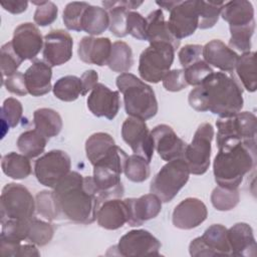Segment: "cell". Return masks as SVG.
<instances>
[{
    "instance_id": "ba28073f",
    "label": "cell",
    "mask_w": 257,
    "mask_h": 257,
    "mask_svg": "<svg viewBox=\"0 0 257 257\" xmlns=\"http://www.w3.org/2000/svg\"><path fill=\"white\" fill-rule=\"evenodd\" d=\"M175 51V48L170 43H151L140 55V76L152 83H158L163 80L174 62Z\"/></svg>"
},
{
    "instance_id": "52a82bcc",
    "label": "cell",
    "mask_w": 257,
    "mask_h": 257,
    "mask_svg": "<svg viewBox=\"0 0 257 257\" xmlns=\"http://www.w3.org/2000/svg\"><path fill=\"white\" fill-rule=\"evenodd\" d=\"M36 210L35 200L21 184H6L0 196L1 223L7 220H29Z\"/></svg>"
},
{
    "instance_id": "9f6ffc18",
    "label": "cell",
    "mask_w": 257,
    "mask_h": 257,
    "mask_svg": "<svg viewBox=\"0 0 257 257\" xmlns=\"http://www.w3.org/2000/svg\"><path fill=\"white\" fill-rule=\"evenodd\" d=\"M80 80H81V85H82L81 95H85V94L88 93V91H91V89L97 83L98 74L95 70L89 69V70L84 71L81 74Z\"/></svg>"
},
{
    "instance_id": "d6a6232c",
    "label": "cell",
    "mask_w": 257,
    "mask_h": 257,
    "mask_svg": "<svg viewBox=\"0 0 257 257\" xmlns=\"http://www.w3.org/2000/svg\"><path fill=\"white\" fill-rule=\"evenodd\" d=\"M109 26L108 12L99 6L89 5L82 18V31L90 35H99L103 33Z\"/></svg>"
},
{
    "instance_id": "b9f144b4",
    "label": "cell",
    "mask_w": 257,
    "mask_h": 257,
    "mask_svg": "<svg viewBox=\"0 0 257 257\" xmlns=\"http://www.w3.org/2000/svg\"><path fill=\"white\" fill-rule=\"evenodd\" d=\"M36 211L38 215L48 221L60 219L53 191H41L35 197Z\"/></svg>"
},
{
    "instance_id": "f6af8a7d",
    "label": "cell",
    "mask_w": 257,
    "mask_h": 257,
    "mask_svg": "<svg viewBox=\"0 0 257 257\" xmlns=\"http://www.w3.org/2000/svg\"><path fill=\"white\" fill-rule=\"evenodd\" d=\"M23 60L14 51L11 41L1 46L0 52V66L2 72V79L17 72Z\"/></svg>"
},
{
    "instance_id": "f5cc1de1",
    "label": "cell",
    "mask_w": 257,
    "mask_h": 257,
    "mask_svg": "<svg viewBox=\"0 0 257 257\" xmlns=\"http://www.w3.org/2000/svg\"><path fill=\"white\" fill-rule=\"evenodd\" d=\"M202 50L203 46L200 44H187L183 46L178 53L179 60L183 66V69L201 60Z\"/></svg>"
},
{
    "instance_id": "f546056e",
    "label": "cell",
    "mask_w": 257,
    "mask_h": 257,
    "mask_svg": "<svg viewBox=\"0 0 257 257\" xmlns=\"http://www.w3.org/2000/svg\"><path fill=\"white\" fill-rule=\"evenodd\" d=\"M117 146L112 137L106 133H95L85 142L86 158L92 166L111 155Z\"/></svg>"
},
{
    "instance_id": "2e32d148",
    "label": "cell",
    "mask_w": 257,
    "mask_h": 257,
    "mask_svg": "<svg viewBox=\"0 0 257 257\" xmlns=\"http://www.w3.org/2000/svg\"><path fill=\"white\" fill-rule=\"evenodd\" d=\"M11 43L14 51L23 61L32 60L43 48L44 38L33 23L25 22L15 28Z\"/></svg>"
},
{
    "instance_id": "6f0895ef",
    "label": "cell",
    "mask_w": 257,
    "mask_h": 257,
    "mask_svg": "<svg viewBox=\"0 0 257 257\" xmlns=\"http://www.w3.org/2000/svg\"><path fill=\"white\" fill-rule=\"evenodd\" d=\"M1 6L4 10L8 11L11 14H20L26 11L28 7L27 1L22 0H14V1H2Z\"/></svg>"
},
{
    "instance_id": "74e56055",
    "label": "cell",
    "mask_w": 257,
    "mask_h": 257,
    "mask_svg": "<svg viewBox=\"0 0 257 257\" xmlns=\"http://www.w3.org/2000/svg\"><path fill=\"white\" fill-rule=\"evenodd\" d=\"M123 173L125 177L134 183L145 182L151 175L150 163L136 154L127 156L124 163Z\"/></svg>"
},
{
    "instance_id": "91938a15",
    "label": "cell",
    "mask_w": 257,
    "mask_h": 257,
    "mask_svg": "<svg viewBox=\"0 0 257 257\" xmlns=\"http://www.w3.org/2000/svg\"><path fill=\"white\" fill-rule=\"evenodd\" d=\"M178 1H157L156 4L158 6H160L161 8H164L165 10L171 11L176 5H177Z\"/></svg>"
},
{
    "instance_id": "e575fe53",
    "label": "cell",
    "mask_w": 257,
    "mask_h": 257,
    "mask_svg": "<svg viewBox=\"0 0 257 257\" xmlns=\"http://www.w3.org/2000/svg\"><path fill=\"white\" fill-rule=\"evenodd\" d=\"M47 139L36 130H30L22 133L16 142L19 152L29 159L40 156L46 147Z\"/></svg>"
},
{
    "instance_id": "11a10c76",
    "label": "cell",
    "mask_w": 257,
    "mask_h": 257,
    "mask_svg": "<svg viewBox=\"0 0 257 257\" xmlns=\"http://www.w3.org/2000/svg\"><path fill=\"white\" fill-rule=\"evenodd\" d=\"M21 248V241L8 239L0 236V252L3 256L16 257Z\"/></svg>"
},
{
    "instance_id": "836d02e7",
    "label": "cell",
    "mask_w": 257,
    "mask_h": 257,
    "mask_svg": "<svg viewBox=\"0 0 257 257\" xmlns=\"http://www.w3.org/2000/svg\"><path fill=\"white\" fill-rule=\"evenodd\" d=\"M134 64L133 51L131 46L123 41H115L112 43L111 52L107 60V66L114 72L126 73Z\"/></svg>"
},
{
    "instance_id": "bcb514c9",
    "label": "cell",
    "mask_w": 257,
    "mask_h": 257,
    "mask_svg": "<svg viewBox=\"0 0 257 257\" xmlns=\"http://www.w3.org/2000/svg\"><path fill=\"white\" fill-rule=\"evenodd\" d=\"M254 30L255 24L240 28H230L231 37L229 40V47L243 53L249 52L251 48V38L254 34Z\"/></svg>"
},
{
    "instance_id": "60d3db41",
    "label": "cell",
    "mask_w": 257,
    "mask_h": 257,
    "mask_svg": "<svg viewBox=\"0 0 257 257\" xmlns=\"http://www.w3.org/2000/svg\"><path fill=\"white\" fill-rule=\"evenodd\" d=\"M89 5L90 4H88L87 2L73 1L69 2L65 6L62 14V20L68 30H73L77 32L82 31L81 23L83 14Z\"/></svg>"
},
{
    "instance_id": "c3c4849f",
    "label": "cell",
    "mask_w": 257,
    "mask_h": 257,
    "mask_svg": "<svg viewBox=\"0 0 257 257\" xmlns=\"http://www.w3.org/2000/svg\"><path fill=\"white\" fill-rule=\"evenodd\" d=\"M30 220H7L2 222V237L17 240V241H24L27 238L29 223Z\"/></svg>"
},
{
    "instance_id": "4316f807",
    "label": "cell",
    "mask_w": 257,
    "mask_h": 257,
    "mask_svg": "<svg viewBox=\"0 0 257 257\" xmlns=\"http://www.w3.org/2000/svg\"><path fill=\"white\" fill-rule=\"evenodd\" d=\"M144 2L143 1H102L104 9L109 16V30L116 37H124L127 35L126 31V17L128 11L137 9Z\"/></svg>"
},
{
    "instance_id": "ee69618b",
    "label": "cell",
    "mask_w": 257,
    "mask_h": 257,
    "mask_svg": "<svg viewBox=\"0 0 257 257\" xmlns=\"http://www.w3.org/2000/svg\"><path fill=\"white\" fill-rule=\"evenodd\" d=\"M22 112L23 107L18 99L14 97L6 98L1 107L2 128L15 127L22 117Z\"/></svg>"
},
{
    "instance_id": "5b68a950",
    "label": "cell",
    "mask_w": 257,
    "mask_h": 257,
    "mask_svg": "<svg viewBox=\"0 0 257 257\" xmlns=\"http://www.w3.org/2000/svg\"><path fill=\"white\" fill-rule=\"evenodd\" d=\"M190 169L184 159L168 162L151 182V193L158 196L163 203L171 202L185 187L190 177Z\"/></svg>"
},
{
    "instance_id": "7c38bea8",
    "label": "cell",
    "mask_w": 257,
    "mask_h": 257,
    "mask_svg": "<svg viewBox=\"0 0 257 257\" xmlns=\"http://www.w3.org/2000/svg\"><path fill=\"white\" fill-rule=\"evenodd\" d=\"M161 242L149 231L144 229L132 230L120 237L113 246L117 255L131 256H159Z\"/></svg>"
},
{
    "instance_id": "ac0fdd59",
    "label": "cell",
    "mask_w": 257,
    "mask_h": 257,
    "mask_svg": "<svg viewBox=\"0 0 257 257\" xmlns=\"http://www.w3.org/2000/svg\"><path fill=\"white\" fill-rule=\"evenodd\" d=\"M154 147L162 160L170 162L175 159H184L187 144L180 139L168 124H158L151 131Z\"/></svg>"
},
{
    "instance_id": "4fadbf2b",
    "label": "cell",
    "mask_w": 257,
    "mask_h": 257,
    "mask_svg": "<svg viewBox=\"0 0 257 257\" xmlns=\"http://www.w3.org/2000/svg\"><path fill=\"white\" fill-rule=\"evenodd\" d=\"M121 138L131 147L136 155L152 161L155 147L152 134L145 120L128 116L121 125Z\"/></svg>"
},
{
    "instance_id": "5bb4252c",
    "label": "cell",
    "mask_w": 257,
    "mask_h": 257,
    "mask_svg": "<svg viewBox=\"0 0 257 257\" xmlns=\"http://www.w3.org/2000/svg\"><path fill=\"white\" fill-rule=\"evenodd\" d=\"M167 23L170 32L178 40L192 35L199 26L198 1H178L170 11Z\"/></svg>"
},
{
    "instance_id": "484cf974",
    "label": "cell",
    "mask_w": 257,
    "mask_h": 257,
    "mask_svg": "<svg viewBox=\"0 0 257 257\" xmlns=\"http://www.w3.org/2000/svg\"><path fill=\"white\" fill-rule=\"evenodd\" d=\"M51 77V66L43 60H34L24 72L28 93L32 96H41L48 93L52 89Z\"/></svg>"
},
{
    "instance_id": "7dc6e473",
    "label": "cell",
    "mask_w": 257,
    "mask_h": 257,
    "mask_svg": "<svg viewBox=\"0 0 257 257\" xmlns=\"http://www.w3.org/2000/svg\"><path fill=\"white\" fill-rule=\"evenodd\" d=\"M32 4L37 5L33 19L38 26H47L56 20L58 15V8L53 2L33 1Z\"/></svg>"
},
{
    "instance_id": "d6986e66",
    "label": "cell",
    "mask_w": 257,
    "mask_h": 257,
    "mask_svg": "<svg viewBox=\"0 0 257 257\" xmlns=\"http://www.w3.org/2000/svg\"><path fill=\"white\" fill-rule=\"evenodd\" d=\"M207 216L208 210L203 201L198 198H187L175 207L172 222L178 229L190 230L201 225Z\"/></svg>"
},
{
    "instance_id": "6da1fadb",
    "label": "cell",
    "mask_w": 257,
    "mask_h": 257,
    "mask_svg": "<svg viewBox=\"0 0 257 257\" xmlns=\"http://www.w3.org/2000/svg\"><path fill=\"white\" fill-rule=\"evenodd\" d=\"M54 197L60 218L77 224H91L103 202L90 176L69 172L54 188Z\"/></svg>"
},
{
    "instance_id": "8992f818",
    "label": "cell",
    "mask_w": 257,
    "mask_h": 257,
    "mask_svg": "<svg viewBox=\"0 0 257 257\" xmlns=\"http://www.w3.org/2000/svg\"><path fill=\"white\" fill-rule=\"evenodd\" d=\"M216 126L218 149L243 141L256 140L257 118L250 111H240L229 117H219Z\"/></svg>"
},
{
    "instance_id": "f1b7e54d",
    "label": "cell",
    "mask_w": 257,
    "mask_h": 257,
    "mask_svg": "<svg viewBox=\"0 0 257 257\" xmlns=\"http://www.w3.org/2000/svg\"><path fill=\"white\" fill-rule=\"evenodd\" d=\"M147 19V40L151 43L167 42L173 45L175 50L180 46V40L175 38L169 30L168 23L165 20L161 9L152 11Z\"/></svg>"
},
{
    "instance_id": "1f68e13d",
    "label": "cell",
    "mask_w": 257,
    "mask_h": 257,
    "mask_svg": "<svg viewBox=\"0 0 257 257\" xmlns=\"http://www.w3.org/2000/svg\"><path fill=\"white\" fill-rule=\"evenodd\" d=\"M1 168L3 173L14 180H23L32 172L29 158L15 152L8 153L2 157Z\"/></svg>"
},
{
    "instance_id": "3957f363",
    "label": "cell",
    "mask_w": 257,
    "mask_h": 257,
    "mask_svg": "<svg viewBox=\"0 0 257 257\" xmlns=\"http://www.w3.org/2000/svg\"><path fill=\"white\" fill-rule=\"evenodd\" d=\"M256 160V140L219 148L213 163L215 182L225 189H238L245 175L255 168Z\"/></svg>"
},
{
    "instance_id": "7402d4cb",
    "label": "cell",
    "mask_w": 257,
    "mask_h": 257,
    "mask_svg": "<svg viewBox=\"0 0 257 257\" xmlns=\"http://www.w3.org/2000/svg\"><path fill=\"white\" fill-rule=\"evenodd\" d=\"M112 43L108 37L84 36L78 44V57L87 64L103 66L107 64Z\"/></svg>"
},
{
    "instance_id": "ab89813d",
    "label": "cell",
    "mask_w": 257,
    "mask_h": 257,
    "mask_svg": "<svg viewBox=\"0 0 257 257\" xmlns=\"http://www.w3.org/2000/svg\"><path fill=\"white\" fill-rule=\"evenodd\" d=\"M239 201L238 189H225L218 186L211 194V203L218 211H230L238 205Z\"/></svg>"
},
{
    "instance_id": "44dd1931",
    "label": "cell",
    "mask_w": 257,
    "mask_h": 257,
    "mask_svg": "<svg viewBox=\"0 0 257 257\" xmlns=\"http://www.w3.org/2000/svg\"><path fill=\"white\" fill-rule=\"evenodd\" d=\"M122 171L110 166H94L93 182L96 186L102 201L114 198H121L124 194L120 175Z\"/></svg>"
},
{
    "instance_id": "9a60e30c",
    "label": "cell",
    "mask_w": 257,
    "mask_h": 257,
    "mask_svg": "<svg viewBox=\"0 0 257 257\" xmlns=\"http://www.w3.org/2000/svg\"><path fill=\"white\" fill-rule=\"evenodd\" d=\"M73 39L63 29L50 30L44 36L43 58L52 66H59L70 60L72 56Z\"/></svg>"
},
{
    "instance_id": "d4e9b609",
    "label": "cell",
    "mask_w": 257,
    "mask_h": 257,
    "mask_svg": "<svg viewBox=\"0 0 257 257\" xmlns=\"http://www.w3.org/2000/svg\"><path fill=\"white\" fill-rule=\"evenodd\" d=\"M128 213L124 200L114 198L105 200L96 213L97 224L106 230H117L127 223Z\"/></svg>"
},
{
    "instance_id": "9c48e42d",
    "label": "cell",
    "mask_w": 257,
    "mask_h": 257,
    "mask_svg": "<svg viewBox=\"0 0 257 257\" xmlns=\"http://www.w3.org/2000/svg\"><path fill=\"white\" fill-rule=\"evenodd\" d=\"M214 127L209 122L201 123L194 134L191 144H187L184 160L193 175L205 174L210 166Z\"/></svg>"
},
{
    "instance_id": "db71d44e",
    "label": "cell",
    "mask_w": 257,
    "mask_h": 257,
    "mask_svg": "<svg viewBox=\"0 0 257 257\" xmlns=\"http://www.w3.org/2000/svg\"><path fill=\"white\" fill-rule=\"evenodd\" d=\"M2 82L5 85L6 89L13 94L23 96L28 93L24 74L21 73L20 71H17L12 75L4 78Z\"/></svg>"
},
{
    "instance_id": "603a6c76",
    "label": "cell",
    "mask_w": 257,
    "mask_h": 257,
    "mask_svg": "<svg viewBox=\"0 0 257 257\" xmlns=\"http://www.w3.org/2000/svg\"><path fill=\"white\" fill-rule=\"evenodd\" d=\"M204 61L222 72L235 70L239 55L220 39H213L203 46Z\"/></svg>"
},
{
    "instance_id": "7a4b0ae2",
    "label": "cell",
    "mask_w": 257,
    "mask_h": 257,
    "mask_svg": "<svg viewBox=\"0 0 257 257\" xmlns=\"http://www.w3.org/2000/svg\"><path fill=\"white\" fill-rule=\"evenodd\" d=\"M188 101L197 111H211L229 117L241 111L243 89L237 80L225 72H212L189 93Z\"/></svg>"
},
{
    "instance_id": "83f0119b",
    "label": "cell",
    "mask_w": 257,
    "mask_h": 257,
    "mask_svg": "<svg viewBox=\"0 0 257 257\" xmlns=\"http://www.w3.org/2000/svg\"><path fill=\"white\" fill-rule=\"evenodd\" d=\"M221 15L229 23V28H240L255 24L253 5L246 0H234L224 3Z\"/></svg>"
},
{
    "instance_id": "680465c9",
    "label": "cell",
    "mask_w": 257,
    "mask_h": 257,
    "mask_svg": "<svg viewBox=\"0 0 257 257\" xmlns=\"http://www.w3.org/2000/svg\"><path fill=\"white\" fill-rule=\"evenodd\" d=\"M18 256H36V257H39L40 252L38 251L35 244H32V243L24 244V245H21Z\"/></svg>"
},
{
    "instance_id": "816d5d0a",
    "label": "cell",
    "mask_w": 257,
    "mask_h": 257,
    "mask_svg": "<svg viewBox=\"0 0 257 257\" xmlns=\"http://www.w3.org/2000/svg\"><path fill=\"white\" fill-rule=\"evenodd\" d=\"M163 86L168 91H180L188 86L183 69L170 70L163 78Z\"/></svg>"
},
{
    "instance_id": "e0dca14e",
    "label": "cell",
    "mask_w": 257,
    "mask_h": 257,
    "mask_svg": "<svg viewBox=\"0 0 257 257\" xmlns=\"http://www.w3.org/2000/svg\"><path fill=\"white\" fill-rule=\"evenodd\" d=\"M87 107L97 117L113 119L120 107L119 92L97 82L87 96Z\"/></svg>"
},
{
    "instance_id": "277c9868",
    "label": "cell",
    "mask_w": 257,
    "mask_h": 257,
    "mask_svg": "<svg viewBox=\"0 0 257 257\" xmlns=\"http://www.w3.org/2000/svg\"><path fill=\"white\" fill-rule=\"evenodd\" d=\"M115 84L123 95L124 109L130 116L146 121L157 114L158 101L149 84L130 72L119 74Z\"/></svg>"
},
{
    "instance_id": "7bdbcfd3",
    "label": "cell",
    "mask_w": 257,
    "mask_h": 257,
    "mask_svg": "<svg viewBox=\"0 0 257 257\" xmlns=\"http://www.w3.org/2000/svg\"><path fill=\"white\" fill-rule=\"evenodd\" d=\"M224 2L198 1L199 26L200 29L212 28L218 21Z\"/></svg>"
},
{
    "instance_id": "ffe728a7",
    "label": "cell",
    "mask_w": 257,
    "mask_h": 257,
    "mask_svg": "<svg viewBox=\"0 0 257 257\" xmlns=\"http://www.w3.org/2000/svg\"><path fill=\"white\" fill-rule=\"evenodd\" d=\"M124 202L128 213L127 224L131 227L141 226L145 222L156 218L162 210L163 203L153 193L143 195L139 198H128Z\"/></svg>"
},
{
    "instance_id": "f35d334b",
    "label": "cell",
    "mask_w": 257,
    "mask_h": 257,
    "mask_svg": "<svg viewBox=\"0 0 257 257\" xmlns=\"http://www.w3.org/2000/svg\"><path fill=\"white\" fill-rule=\"evenodd\" d=\"M53 235L54 228L50 223L34 217L31 218L26 241L41 247L48 244L51 241Z\"/></svg>"
},
{
    "instance_id": "f907efd6",
    "label": "cell",
    "mask_w": 257,
    "mask_h": 257,
    "mask_svg": "<svg viewBox=\"0 0 257 257\" xmlns=\"http://www.w3.org/2000/svg\"><path fill=\"white\" fill-rule=\"evenodd\" d=\"M127 34L139 40H147V19L139 12L128 11L126 17Z\"/></svg>"
},
{
    "instance_id": "30bf717a",
    "label": "cell",
    "mask_w": 257,
    "mask_h": 257,
    "mask_svg": "<svg viewBox=\"0 0 257 257\" xmlns=\"http://www.w3.org/2000/svg\"><path fill=\"white\" fill-rule=\"evenodd\" d=\"M70 168L68 154L61 150H52L35 161L34 174L41 185L54 189L69 174Z\"/></svg>"
},
{
    "instance_id": "681fc988",
    "label": "cell",
    "mask_w": 257,
    "mask_h": 257,
    "mask_svg": "<svg viewBox=\"0 0 257 257\" xmlns=\"http://www.w3.org/2000/svg\"><path fill=\"white\" fill-rule=\"evenodd\" d=\"M183 70L188 85L193 86L200 85L208 75L214 72L212 67L204 60H199Z\"/></svg>"
},
{
    "instance_id": "8fae6325",
    "label": "cell",
    "mask_w": 257,
    "mask_h": 257,
    "mask_svg": "<svg viewBox=\"0 0 257 257\" xmlns=\"http://www.w3.org/2000/svg\"><path fill=\"white\" fill-rule=\"evenodd\" d=\"M189 252L194 257L231 256L227 228L221 224L211 225L202 236L191 241Z\"/></svg>"
},
{
    "instance_id": "cb8c5ba5",
    "label": "cell",
    "mask_w": 257,
    "mask_h": 257,
    "mask_svg": "<svg viewBox=\"0 0 257 257\" xmlns=\"http://www.w3.org/2000/svg\"><path fill=\"white\" fill-rule=\"evenodd\" d=\"M227 237L231 249V256L255 257L256 240L253 229L247 223H236L227 229Z\"/></svg>"
},
{
    "instance_id": "8d00e7d4",
    "label": "cell",
    "mask_w": 257,
    "mask_h": 257,
    "mask_svg": "<svg viewBox=\"0 0 257 257\" xmlns=\"http://www.w3.org/2000/svg\"><path fill=\"white\" fill-rule=\"evenodd\" d=\"M52 91L53 94L62 101H74L82 92L80 77L75 75L62 76L56 80Z\"/></svg>"
},
{
    "instance_id": "d590c367",
    "label": "cell",
    "mask_w": 257,
    "mask_h": 257,
    "mask_svg": "<svg viewBox=\"0 0 257 257\" xmlns=\"http://www.w3.org/2000/svg\"><path fill=\"white\" fill-rule=\"evenodd\" d=\"M255 52L249 51L239 56L236 64V72L244 86L249 92H254L257 88Z\"/></svg>"
},
{
    "instance_id": "4dcf8cb0",
    "label": "cell",
    "mask_w": 257,
    "mask_h": 257,
    "mask_svg": "<svg viewBox=\"0 0 257 257\" xmlns=\"http://www.w3.org/2000/svg\"><path fill=\"white\" fill-rule=\"evenodd\" d=\"M33 122L35 130L47 140L56 137L63 125L60 114L56 110L47 107H41L34 111Z\"/></svg>"
}]
</instances>
